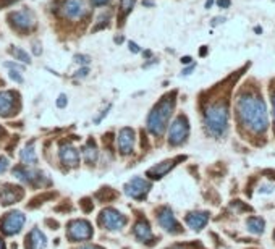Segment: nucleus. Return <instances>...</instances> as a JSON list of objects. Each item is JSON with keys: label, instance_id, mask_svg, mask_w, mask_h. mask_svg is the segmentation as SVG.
<instances>
[{"label": "nucleus", "instance_id": "obj_10", "mask_svg": "<svg viewBox=\"0 0 275 249\" xmlns=\"http://www.w3.org/2000/svg\"><path fill=\"white\" fill-rule=\"evenodd\" d=\"M157 220H159V225L164 228L165 231L172 233V235L181 231L180 223H178L175 215H173L172 209H169V207H162V209L159 211V213H157Z\"/></svg>", "mask_w": 275, "mask_h": 249}, {"label": "nucleus", "instance_id": "obj_38", "mask_svg": "<svg viewBox=\"0 0 275 249\" xmlns=\"http://www.w3.org/2000/svg\"><path fill=\"white\" fill-rule=\"evenodd\" d=\"M0 249H5V243L0 240Z\"/></svg>", "mask_w": 275, "mask_h": 249}, {"label": "nucleus", "instance_id": "obj_33", "mask_svg": "<svg viewBox=\"0 0 275 249\" xmlns=\"http://www.w3.org/2000/svg\"><path fill=\"white\" fill-rule=\"evenodd\" d=\"M130 50H131L133 54H138V52H139V47H138L135 42H130Z\"/></svg>", "mask_w": 275, "mask_h": 249}, {"label": "nucleus", "instance_id": "obj_9", "mask_svg": "<svg viewBox=\"0 0 275 249\" xmlns=\"http://www.w3.org/2000/svg\"><path fill=\"white\" fill-rule=\"evenodd\" d=\"M151 190V185L149 181H146L144 178H139V176H135L131 178V180L125 185V194L133 197V199H144L146 194L149 192Z\"/></svg>", "mask_w": 275, "mask_h": 249}, {"label": "nucleus", "instance_id": "obj_19", "mask_svg": "<svg viewBox=\"0 0 275 249\" xmlns=\"http://www.w3.org/2000/svg\"><path fill=\"white\" fill-rule=\"evenodd\" d=\"M133 235H135L136 240L141 241V243H149L151 240H154V235H152V231H151V227L146 220L136 222V225L133 228Z\"/></svg>", "mask_w": 275, "mask_h": 249}, {"label": "nucleus", "instance_id": "obj_34", "mask_svg": "<svg viewBox=\"0 0 275 249\" xmlns=\"http://www.w3.org/2000/svg\"><path fill=\"white\" fill-rule=\"evenodd\" d=\"M217 5L218 7H228V5H230V0H218Z\"/></svg>", "mask_w": 275, "mask_h": 249}, {"label": "nucleus", "instance_id": "obj_18", "mask_svg": "<svg viewBox=\"0 0 275 249\" xmlns=\"http://www.w3.org/2000/svg\"><path fill=\"white\" fill-rule=\"evenodd\" d=\"M15 110V94L12 91H2L0 93V115L10 116Z\"/></svg>", "mask_w": 275, "mask_h": 249}, {"label": "nucleus", "instance_id": "obj_41", "mask_svg": "<svg viewBox=\"0 0 275 249\" xmlns=\"http://www.w3.org/2000/svg\"><path fill=\"white\" fill-rule=\"evenodd\" d=\"M0 133H2V130H0Z\"/></svg>", "mask_w": 275, "mask_h": 249}, {"label": "nucleus", "instance_id": "obj_2", "mask_svg": "<svg viewBox=\"0 0 275 249\" xmlns=\"http://www.w3.org/2000/svg\"><path fill=\"white\" fill-rule=\"evenodd\" d=\"M175 96L177 93L167 94L165 97H162V100L157 104L154 109L151 110L149 116H147V130L151 134L154 136H162V133L167 128L169 123L173 107H175Z\"/></svg>", "mask_w": 275, "mask_h": 249}, {"label": "nucleus", "instance_id": "obj_20", "mask_svg": "<svg viewBox=\"0 0 275 249\" xmlns=\"http://www.w3.org/2000/svg\"><path fill=\"white\" fill-rule=\"evenodd\" d=\"M20 159H21V162L26 167L38 164V155H36V151H34V142H29V144L20 152Z\"/></svg>", "mask_w": 275, "mask_h": 249}, {"label": "nucleus", "instance_id": "obj_14", "mask_svg": "<svg viewBox=\"0 0 275 249\" xmlns=\"http://www.w3.org/2000/svg\"><path fill=\"white\" fill-rule=\"evenodd\" d=\"M23 197V190L18 186H12V185H5L3 190L0 191V204L3 206H10L15 204L17 201H20Z\"/></svg>", "mask_w": 275, "mask_h": 249}, {"label": "nucleus", "instance_id": "obj_36", "mask_svg": "<svg viewBox=\"0 0 275 249\" xmlns=\"http://www.w3.org/2000/svg\"><path fill=\"white\" fill-rule=\"evenodd\" d=\"M144 5H147V7H152L154 3H152V0H144Z\"/></svg>", "mask_w": 275, "mask_h": 249}, {"label": "nucleus", "instance_id": "obj_22", "mask_svg": "<svg viewBox=\"0 0 275 249\" xmlns=\"http://www.w3.org/2000/svg\"><path fill=\"white\" fill-rule=\"evenodd\" d=\"M246 227L254 235H261L264 231V228H266V222H264L261 217H251V218H248Z\"/></svg>", "mask_w": 275, "mask_h": 249}, {"label": "nucleus", "instance_id": "obj_29", "mask_svg": "<svg viewBox=\"0 0 275 249\" xmlns=\"http://www.w3.org/2000/svg\"><path fill=\"white\" fill-rule=\"evenodd\" d=\"M68 104V100H67V96L65 94H60L59 96V99H57V107H60V109H63L65 105Z\"/></svg>", "mask_w": 275, "mask_h": 249}, {"label": "nucleus", "instance_id": "obj_39", "mask_svg": "<svg viewBox=\"0 0 275 249\" xmlns=\"http://www.w3.org/2000/svg\"><path fill=\"white\" fill-rule=\"evenodd\" d=\"M211 5H212V0H207V3H206V7L209 8V7H211Z\"/></svg>", "mask_w": 275, "mask_h": 249}, {"label": "nucleus", "instance_id": "obj_26", "mask_svg": "<svg viewBox=\"0 0 275 249\" xmlns=\"http://www.w3.org/2000/svg\"><path fill=\"white\" fill-rule=\"evenodd\" d=\"M8 167H10L8 159H7V157H3V155H0V173L7 172V170H8Z\"/></svg>", "mask_w": 275, "mask_h": 249}, {"label": "nucleus", "instance_id": "obj_15", "mask_svg": "<svg viewBox=\"0 0 275 249\" xmlns=\"http://www.w3.org/2000/svg\"><path fill=\"white\" fill-rule=\"evenodd\" d=\"M207 222H209V212L197 211L186 215V225L190 227L191 230H196V231L202 230V228L207 225Z\"/></svg>", "mask_w": 275, "mask_h": 249}, {"label": "nucleus", "instance_id": "obj_32", "mask_svg": "<svg viewBox=\"0 0 275 249\" xmlns=\"http://www.w3.org/2000/svg\"><path fill=\"white\" fill-rule=\"evenodd\" d=\"M110 0H91V3L96 5V7H102V5H107Z\"/></svg>", "mask_w": 275, "mask_h": 249}, {"label": "nucleus", "instance_id": "obj_5", "mask_svg": "<svg viewBox=\"0 0 275 249\" xmlns=\"http://www.w3.org/2000/svg\"><path fill=\"white\" fill-rule=\"evenodd\" d=\"M24 222H26V217H24L23 212H20V211L8 212L7 215L0 220V230L8 236L17 235V233L21 231Z\"/></svg>", "mask_w": 275, "mask_h": 249}, {"label": "nucleus", "instance_id": "obj_21", "mask_svg": "<svg viewBox=\"0 0 275 249\" xmlns=\"http://www.w3.org/2000/svg\"><path fill=\"white\" fill-rule=\"evenodd\" d=\"M13 175L17 176L20 181H24V183H33L34 180H39V176H40V173L28 170L26 167H18V169H15Z\"/></svg>", "mask_w": 275, "mask_h": 249}, {"label": "nucleus", "instance_id": "obj_27", "mask_svg": "<svg viewBox=\"0 0 275 249\" xmlns=\"http://www.w3.org/2000/svg\"><path fill=\"white\" fill-rule=\"evenodd\" d=\"M10 78H12L13 81H17L18 84H21V83H23V76L20 75L17 70H10Z\"/></svg>", "mask_w": 275, "mask_h": 249}, {"label": "nucleus", "instance_id": "obj_12", "mask_svg": "<svg viewBox=\"0 0 275 249\" xmlns=\"http://www.w3.org/2000/svg\"><path fill=\"white\" fill-rule=\"evenodd\" d=\"M117 144H118V149L123 155L131 154L135 147V131L131 128H121L118 138H117Z\"/></svg>", "mask_w": 275, "mask_h": 249}, {"label": "nucleus", "instance_id": "obj_6", "mask_svg": "<svg viewBox=\"0 0 275 249\" xmlns=\"http://www.w3.org/2000/svg\"><path fill=\"white\" fill-rule=\"evenodd\" d=\"M99 222L105 230L117 231V230H121V228L126 225V217L117 209H104L100 212Z\"/></svg>", "mask_w": 275, "mask_h": 249}, {"label": "nucleus", "instance_id": "obj_7", "mask_svg": "<svg viewBox=\"0 0 275 249\" xmlns=\"http://www.w3.org/2000/svg\"><path fill=\"white\" fill-rule=\"evenodd\" d=\"M60 12L68 19H81L88 15V3L84 0H65Z\"/></svg>", "mask_w": 275, "mask_h": 249}, {"label": "nucleus", "instance_id": "obj_23", "mask_svg": "<svg viewBox=\"0 0 275 249\" xmlns=\"http://www.w3.org/2000/svg\"><path fill=\"white\" fill-rule=\"evenodd\" d=\"M98 155H99L98 147H96V144H94L93 141H89L88 144L83 147V157H84V160L88 162V164H94V162L98 160Z\"/></svg>", "mask_w": 275, "mask_h": 249}, {"label": "nucleus", "instance_id": "obj_4", "mask_svg": "<svg viewBox=\"0 0 275 249\" xmlns=\"http://www.w3.org/2000/svg\"><path fill=\"white\" fill-rule=\"evenodd\" d=\"M188 134H190V123H188L186 116H177L169 130V144L181 146L188 139Z\"/></svg>", "mask_w": 275, "mask_h": 249}, {"label": "nucleus", "instance_id": "obj_24", "mask_svg": "<svg viewBox=\"0 0 275 249\" xmlns=\"http://www.w3.org/2000/svg\"><path fill=\"white\" fill-rule=\"evenodd\" d=\"M10 54L13 55L15 60H20V62H23V63H29V62H31V57L28 55V52H24V50L20 49V47L10 49Z\"/></svg>", "mask_w": 275, "mask_h": 249}, {"label": "nucleus", "instance_id": "obj_30", "mask_svg": "<svg viewBox=\"0 0 275 249\" xmlns=\"http://www.w3.org/2000/svg\"><path fill=\"white\" fill-rule=\"evenodd\" d=\"M88 73H89V68L88 67H84V68H79L78 71H76V78H84V76H88Z\"/></svg>", "mask_w": 275, "mask_h": 249}, {"label": "nucleus", "instance_id": "obj_40", "mask_svg": "<svg viewBox=\"0 0 275 249\" xmlns=\"http://www.w3.org/2000/svg\"><path fill=\"white\" fill-rule=\"evenodd\" d=\"M274 115H275V97H274Z\"/></svg>", "mask_w": 275, "mask_h": 249}, {"label": "nucleus", "instance_id": "obj_8", "mask_svg": "<svg viewBox=\"0 0 275 249\" xmlns=\"http://www.w3.org/2000/svg\"><path fill=\"white\" fill-rule=\"evenodd\" d=\"M68 238L71 241H88L93 238V227L88 220H73L68 225Z\"/></svg>", "mask_w": 275, "mask_h": 249}, {"label": "nucleus", "instance_id": "obj_13", "mask_svg": "<svg viewBox=\"0 0 275 249\" xmlns=\"http://www.w3.org/2000/svg\"><path fill=\"white\" fill-rule=\"evenodd\" d=\"M59 155L62 164H65L67 167H78L79 164V151L73 144H70V142L60 146Z\"/></svg>", "mask_w": 275, "mask_h": 249}, {"label": "nucleus", "instance_id": "obj_35", "mask_svg": "<svg viewBox=\"0 0 275 249\" xmlns=\"http://www.w3.org/2000/svg\"><path fill=\"white\" fill-rule=\"evenodd\" d=\"M191 62V57H183L181 58V63H190Z\"/></svg>", "mask_w": 275, "mask_h": 249}, {"label": "nucleus", "instance_id": "obj_11", "mask_svg": "<svg viewBox=\"0 0 275 249\" xmlns=\"http://www.w3.org/2000/svg\"><path fill=\"white\" fill-rule=\"evenodd\" d=\"M10 19H13V24L17 26L20 31H28L36 24V18L33 12L29 10H20V12H15L10 15Z\"/></svg>", "mask_w": 275, "mask_h": 249}, {"label": "nucleus", "instance_id": "obj_31", "mask_svg": "<svg viewBox=\"0 0 275 249\" xmlns=\"http://www.w3.org/2000/svg\"><path fill=\"white\" fill-rule=\"evenodd\" d=\"M110 109H112V105L109 104V105H107V109H105V110L102 112V114H100V115L98 116V118L94 120V123H100V120H102L104 116H107V114H109V110H110Z\"/></svg>", "mask_w": 275, "mask_h": 249}, {"label": "nucleus", "instance_id": "obj_17", "mask_svg": "<svg viewBox=\"0 0 275 249\" xmlns=\"http://www.w3.org/2000/svg\"><path fill=\"white\" fill-rule=\"evenodd\" d=\"M178 160H183V157H178V159H172V160H165V162H162V164H157L156 167H152V169L147 170V176H151V178H162L164 175H167L169 172L173 169V167L177 165V162Z\"/></svg>", "mask_w": 275, "mask_h": 249}, {"label": "nucleus", "instance_id": "obj_3", "mask_svg": "<svg viewBox=\"0 0 275 249\" xmlns=\"http://www.w3.org/2000/svg\"><path fill=\"white\" fill-rule=\"evenodd\" d=\"M204 123L207 133L214 138H220L228 128V109L227 104L217 102L209 105L204 112Z\"/></svg>", "mask_w": 275, "mask_h": 249}, {"label": "nucleus", "instance_id": "obj_37", "mask_svg": "<svg viewBox=\"0 0 275 249\" xmlns=\"http://www.w3.org/2000/svg\"><path fill=\"white\" fill-rule=\"evenodd\" d=\"M79 249H99V248H96V246H83V248H79Z\"/></svg>", "mask_w": 275, "mask_h": 249}, {"label": "nucleus", "instance_id": "obj_28", "mask_svg": "<svg viewBox=\"0 0 275 249\" xmlns=\"http://www.w3.org/2000/svg\"><path fill=\"white\" fill-rule=\"evenodd\" d=\"M75 60H76V63H79V65H88L89 63L88 55H76Z\"/></svg>", "mask_w": 275, "mask_h": 249}, {"label": "nucleus", "instance_id": "obj_16", "mask_svg": "<svg viewBox=\"0 0 275 249\" xmlns=\"http://www.w3.org/2000/svg\"><path fill=\"white\" fill-rule=\"evenodd\" d=\"M47 246V238L38 228H33L26 236V249H44Z\"/></svg>", "mask_w": 275, "mask_h": 249}, {"label": "nucleus", "instance_id": "obj_25", "mask_svg": "<svg viewBox=\"0 0 275 249\" xmlns=\"http://www.w3.org/2000/svg\"><path fill=\"white\" fill-rule=\"evenodd\" d=\"M136 3V0H120V10L123 15H128L131 10H133Z\"/></svg>", "mask_w": 275, "mask_h": 249}, {"label": "nucleus", "instance_id": "obj_1", "mask_svg": "<svg viewBox=\"0 0 275 249\" xmlns=\"http://www.w3.org/2000/svg\"><path fill=\"white\" fill-rule=\"evenodd\" d=\"M238 118L254 134L266 133L269 128V114L266 102L259 96L248 93L243 94L236 102Z\"/></svg>", "mask_w": 275, "mask_h": 249}]
</instances>
